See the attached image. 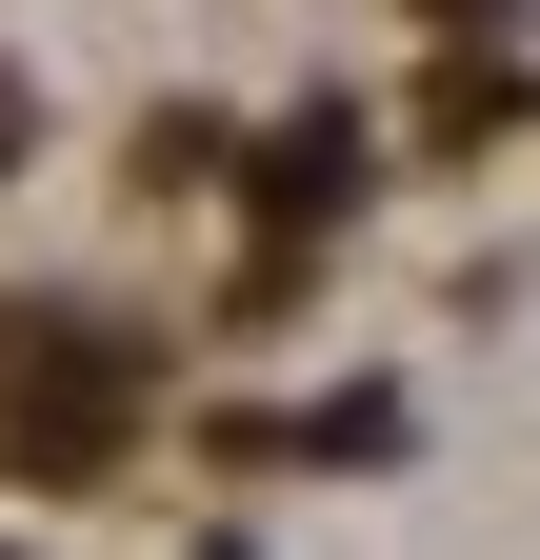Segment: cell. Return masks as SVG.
Wrapping results in <instances>:
<instances>
[{
    "label": "cell",
    "instance_id": "2",
    "mask_svg": "<svg viewBox=\"0 0 540 560\" xmlns=\"http://www.w3.org/2000/svg\"><path fill=\"white\" fill-rule=\"evenodd\" d=\"M0 161H21V81H0Z\"/></svg>",
    "mask_w": 540,
    "mask_h": 560
},
{
    "label": "cell",
    "instance_id": "1",
    "mask_svg": "<svg viewBox=\"0 0 540 560\" xmlns=\"http://www.w3.org/2000/svg\"><path fill=\"white\" fill-rule=\"evenodd\" d=\"M341 180H361V120H301V140H281V221H320Z\"/></svg>",
    "mask_w": 540,
    "mask_h": 560
}]
</instances>
